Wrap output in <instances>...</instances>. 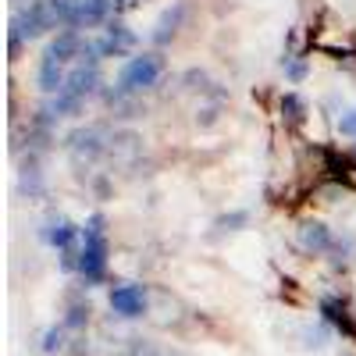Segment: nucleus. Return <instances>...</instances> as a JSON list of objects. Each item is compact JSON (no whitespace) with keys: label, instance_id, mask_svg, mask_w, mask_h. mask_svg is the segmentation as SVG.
<instances>
[{"label":"nucleus","instance_id":"4","mask_svg":"<svg viewBox=\"0 0 356 356\" xmlns=\"http://www.w3.org/2000/svg\"><path fill=\"white\" fill-rule=\"evenodd\" d=\"M111 310L122 314V317H143V310H146V292H143V285H132V282L114 285V289H111Z\"/></svg>","mask_w":356,"mask_h":356},{"label":"nucleus","instance_id":"10","mask_svg":"<svg viewBox=\"0 0 356 356\" xmlns=\"http://www.w3.org/2000/svg\"><path fill=\"white\" fill-rule=\"evenodd\" d=\"M79 232H82V228H75L68 218H57V221H50V228H47V243H50L54 250L68 253V250L75 246V239H79Z\"/></svg>","mask_w":356,"mask_h":356},{"label":"nucleus","instance_id":"17","mask_svg":"<svg viewBox=\"0 0 356 356\" xmlns=\"http://www.w3.org/2000/svg\"><path fill=\"white\" fill-rule=\"evenodd\" d=\"M285 61H289V57H285ZM285 75H289L292 82H300V79L307 75V65H303V61H289V65H285Z\"/></svg>","mask_w":356,"mask_h":356},{"label":"nucleus","instance_id":"7","mask_svg":"<svg viewBox=\"0 0 356 356\" xmlns=\"http://www.w3.org/2000/svg\"><path fill=\"white\" fill-rule=\"evenodd\" d=\"M82 36L79 33H57L54 40H50V47H47V54L43 57H50V61H57V65H68V61H79V54H82Z\"/></svg>","mask_w":356,"mask_h":356},{"label":"nucleus","instance_id":"6","mask_svg":"<svg viewBox=\"0 0 356 356\" xmlns=\"http://www.w3.org/2000/svg\"><path fill=\"white\" fill-rule=\"evenodd\" d=\"M97 43H100V54L104 57H125L136 47V33H132L129 25H122V22H111L104 40H97Z\"/></svg>","mask_w":356,"mask_h":356},{"label":"nucleus","instance_id":"9","mask_svg":"<svg viewBox=\"0 0 356 356\" xmlns=\"http://www.w3.org/2000/svg\"><path fill=\"white\" fill-rule=\"evenodd\" d=\"M36 82H40L43 93L57 97V93L65 89V82H68L65 65H57V61H50V57H43V61H40V72H36Z\"/></svg>","mask_w":356,"mask_h":356},{"label":"nucleus","instance_id":"12","mask_svg":"<svg viewBox=\"0 0 356 356\" xmlns=\"http://www.w3.org/2000/svg\"><path fill=\"white\" fill-rule=\"evenodd\" d=\"M182 11H186L182 4H175V11H168V15L161 18L157 33H154V40H157V43H168V40L175 36V25H178V18H182Z\"/></svg>","mask_w":356,"mask_h":356},{"label":"nucleus","instance_id":"1","mask_svg":"<svg viewBox=\"0 0 356 356\" xmlns=\"http://www.w3.org/2000/svg\"><path fill=\"white\" fill-rule=\"evenodd\" d=\"M104 214H93L82 225V250H79V275L86 285H97L107 275V232Z\"/></svg>","mask_w":356,"mask_h":356},{"label":"nucleus","instance_id":"15","mask_svg":"<svg viewBox=\"0 0 356 356\" xmlns=\"http://www.w3.org/2000/svg\"><path fill=\"white\" fill-rule=\"evenodd\" d=\"M86 321H89V307H72L68 317H65L68 328H86Z\"/></svg>","mask_w":356,"mask_h":356},{"label":"nucleus","instance_id":"8","mask_svg":"<svg viewBox=\"0 0 356 356\" xmlns=\"http://www.w3.org/2000/svg\"><path fill=\"white\" fill-rule=\"evenodd\" d=\"M300 246L307 253H328L332 250V232L321 221H303L300 225Z\"/></svg>","mask_w":356,"mask_h":356},{"label":"nucleus","instance_id":"13","mask_svg":"<svg viewBox=\"0 0 356 356\" xmlns=\"http://www.w3.org/2000/svg\"><path fill=\"white\" fill-rule=\"evenodd\" d=\"M282 114L289 118V122L300 125L303 118H307V104H303L300 97H296V93H285V97H282Z\"/></svg>","mask_w":356,"mask_h":356},{"label":"nucleus","instance_id":"14","mask_svg":"<svg viewBox=\"0 0 356 356\" xmlns=\"http://www.w3.org/2000/svg\"><path fill=\"white\" fill-rule=\"evenodd\" d=\"M43 353H61L65 349V328H47V335H43V346H40Z\"/></svg>","mask_w":356,"mask_h":356},{"label":"nucleus","instance_id":"2","mask_svg":"<svg viewBox=\"0 0 356 356\" xmlns=\"http://www.w3.org/2000/svg\"><path fill=\"white\" fill-rule=\"evenodd\" d=\"M161 72H164V57L161 54H154V50L136 54V57H129V65L122 68V75H118V89H122V93L150 89V86H157Z\"/></svg>","mask_w":356,"mask_h":356},{"label":"nucleus","instance_id":"18","mask_svg":"<svg viewBox=\"0 0 356 356\" xmlns=\"http://www.w3.org/2000/svg\"><path fill=\"white\" fill-rule=\"evenodd\" d=\"M246 221H250V214H246V211H235V214L221 218L218 225H221V228H235V225H246Z\"/></svg>","mask_w":356,"mask_h":356},{"label":"nucleus","instance_id":"11","mask_svg":"<svg viewBox=\"0 0 356 356\" xmlns=\"http://www.w3.org/2000/svg\"><path fill=\"white\" fill-rule=\"evenodd\" d=\"M321 314L328 317L332 324H339L342 332H349V317H346V307H342L339 300H332V296H324V300H321Z\"/></svg>","mask_w":356,"mask_h":356},{"label":"nucleus","instance_id":"3","mask_svg":"<svg viewBox=\"0 0 356 356\" xmlns=\"http://www.w3.org/2000/svg\"><path fill=\"white\" fill-rule=\"evenodd\" d=\"M57 25V18H54V11H50V4L47 0H33L25 11H18L15 18H11V50H18L22 47V40H36V36H43V33H50V29Z\"/></svg>","mask_w":356,"mask_h":356},{"label":"nucleus","instance_id":"5","mask_svg":"<svg viewBox=\"0 0 356 356\" xmlns=\"http://www.w3.org/2000/svg\"><path fill=\"white\" fill-rule=\"evenodd\" d=\"M68 150H72V157L82 164H93L100 154H104V132L100 129H79V132H72L68 136Z\"/></svg>","mask_w":356,"mask_h":356},{"label":"nucleus","instance_id":"16","mask_svg":"<svg viewBox=\"0 0 356 356\" xmlns=\"http://www.w3.org/2000/svg\"><path fill=\"white\" fill-rule=\"evenodd\" d=\"M339 132H342V136H356V107L339 118Z\"/></svg>","mask_w":356,"mask_h":356}]
</instances>
